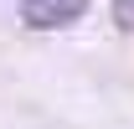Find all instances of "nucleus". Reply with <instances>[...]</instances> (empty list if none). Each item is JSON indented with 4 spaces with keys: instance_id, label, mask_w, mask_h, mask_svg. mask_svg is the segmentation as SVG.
<instances>
[{
    "instance_id": "1",
    "label": "nucleus",
    "mask_w": 134,
    "mask_h": 129,
    "mask_svg": "<svg viewBox=\"0 0 134 129\" xmlns=\"http://www.w3.org/2000/svg\"><path fill=\"white\" fill-rule=\"evenodd\" d=\"M88 10V0H21V21L36 26V31H52V26H67Z\"/></svg>"
},
{
    "instance_id": "2",
    "label": "nucleus",
    "mask_w": 134,
    "mask_h": 129,
    "mask_svg": "<svg viewBox=\"0 0 134 129\" xmlns=\"http://www.w3.org/2000/svg\"><path fill=\"white\" fill-rule=\"evenodd\" d=\"M114 21L119 31H134V0H114Z\"/></svg>"
}]
</instances>
